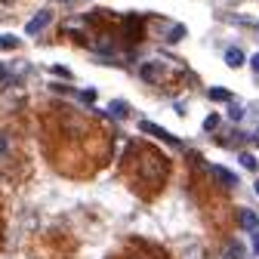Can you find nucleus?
<instances>
[{"label": "nucleus", "mask_w": 259, "mask_h": 259, "mask_svg": "<svg viewBox=\"0 0 259 259\" xmlns=\"http://www.w3.org/2000/svg\"><path fill=\"white\" fill-rule=\"evenodd\" d=\"M139 130H142V133H148V136H154V139H160V142H167L170 148H179V145H182L173 133H167L164 126H157V123H151V120H139Z\"/></svg>", "instance_id": "1"}, {"label": "nucleus", "mask_w": 259, "mask_h": 259, "mask_svg": "<svg viewBox=\"0 0 259 259\" xmlns=\"http://www.w3.org/2000/svg\"><path fill=\"white\" fill-rule=\"evenodd\" d=\"M50 22H53V13H50V10H40L34 19L28 22V28H25V31H28V37H37V34H40V31H44Z\"/></svg>", "instance_id": "2"}, {"label": "nucleus", "mask_w": 259, "mask_h": 259, "mask_svg": "<svg viewBox=\"0 0 259 259\" xmlns=\"http://www.w3.org/2000/svg\"><path fill=\"white\" fill-rule=\"evenodd\" d=\"M139 77H142V80H148V83L164 80V65H160V62H145L142 68H139Z\"/></svg>", "instance_id": "3"}, {"label": "nucleus", "mask_w": 259, "mask_h": 259, "mask_svg": "<svg viewBox=\"0 0 259 259\" xmlns=\"http://www.w3.org/2000/svg\"><path fill=\"white\" fill-rule=\"evenodd\" d=\"M210 173H213V176H216L225 188H235V185H238V176H235L232 170H225L222 164H213V167H210Z\"/></svg>", "instance_id": "4"}, {"label": "nucleus", "mask_w": 259, "mask_h": 259, "mask_svg": "<svg viewBox=\"0 0 259 259\" xmlns=\"http://www.w3.org/2000/svg\"><path fill=\"white\" fill-rule=\"evenodd\" d=\"M238 222H241V229H247L250 235H253V232H259V216H256L253 210H247V207L238 213Z\"/></svg>", "instance_id": "5"}, {"label": "nucleus", "mask_w": 259, "mask_h": 259, "mask_svg": "<svg viewBox=\"0 0 259 259\" xmlns=\"http://www.w3.org/2000/svg\"><path fill=\"white\" fill-rule=\"evenodd\" d=\"M247 59H244V53H241V47H229L225 50V65H229V68H241Z\"/></svg>", "instance_id": "6"}, {"label": "nucleus", "mask_w": 259, "mask_h": 259, "mask_svg": "<svg viewBox=\"0 0 259 259\" xmlns=\"http://www.w3.org/2000/svg\"><path fill=\"white\" fill-rule=\"evenodd\" d=\"M108 114H111V117H114V120H123V117H126V114H130V105H126V102H123V99H114V102H111V105H108Z\"/></svg>", "instance_id": "7"}, {"label": "nucleus", "mask_w": 259, "mask_h": 259, "mask_svg": "<svg viewBox=\"0 0 259 259\" xmlns=\"http://www.w3.org/2000/svg\"><path fill=\"white\" fill-rule=\"evenodd\" d=\"M225 259H247V247L241 241H232L229 247H225Z\"/></svg>", "instance_id": "8"}, {"label": "nucleus", "mask_w": 259, "mask_h": 259, "mask_svg": "<svg viewBox=\"0 0 259 259\" xmlns=\"http://www.w3.org/2000/svg\"><path fill=\"white\" fill-rule=\"evenodd\" d=\"M210 99H216V102H232V90H225V87H210Z\"/></svg>", "instance_id": "9"}, {"label": "nucleus", "mask_w": 259, "mask_h": 259, "mask_svg": "<svg viewBox=\"0 0 259 259\" xmlns=\"http://www.w3.org/2000/svg\"><path fill=\"white\" fill-rule=\"evenodd\" d=\"M182 37H185V28H182V25H173L170 34H167V44H179Z\"/></svg>", "instance_id": "10"}, {"label": "nucleus", "mask_w": 259, "mask_h": 259, "mask_svg": "<svg viewBox=\"0 0 259 259\" xmlns=\"http://www.w3.org/2000/svg\"><path fill=\"white\" fill-rule=\"evenodd\" d=\"M219 123H222V117H219V114H207V120H204V130H207V133H216V130H219Z\"/></svg>", "instance_id": "11"}, {"label": "nucleus", "mask_w": 259, "mask_h": 259, "mask_svg": "<svg viewBox=\"0 0 259 259\" xmlns=\"http://www.w3.org/2000/svg\"><path fill=\"white\" fill-rule=\"evenodd\" d=\"M238 160H241V167H247V170H256V167H259V164H256V157H253V154H247V151H241V154H238Z\"/></svg>", "instance_id": "12"}, {"label": "nucleus", "mask_w": 259, "mask_h": 259, "mask_svg": "<svg viewBox=\"0 0 259 259\" xmlns=\"http://www.w3.org/2000/svg\"><path fill=\"white\" fill-rule=\"evenodd\" d=\"M229 117L238 123V120L244 117V105H238V102H229Z\"/></svg>", "instance_id": "13"}, {"label": "nucleus", "mask_w": 259, "mask_h": 259, "mask_svg": "<svg viewBox=\"0 0 259 259\" xmlns=\"http://www.w3.org/2000/svg\"><path fill=\"white\" fill-rule=\"evenodd\" d=\"M22 40L19 37H13V34H4V37H0V47H7V50H16Z\"/></svg>", "instance_id": "14"}, {"label": "nucleus", "mask_w": 259, "mask_h": 259, "mask_svg": "<svg viewBox=\"0 0 259 259\" xmlns=\"http://www.w3.org/2000/svg\"><path fill=\"white\" fill-rule=\"evenodd\" d=\"M53 74H59V77H65V80H68V77H71V71H68V68H65V65H53Z\"/></svg>", "instance_id": "15"}, {"label": "nucleus", "mask_w": 259, "mask_h": 259, "mask_svg": "<svg viewBox=\"0 0 259 259\" xmlns=\"http://www.w3.org/2000/svg\"><path fill=\"white\" fill-rule=\"evenodd\" d=\"M185 259H204V250L201 247H191V253H185Z\"/></svg>", "instance_id": "16"}, {"label": "nucleus", "mask_w": 259, "mask_h": 259, "mask_svg": "<svg viewBox=\"0 0 259 259\" xmlns=\"http://www.w3.org/2000/svg\"><path fill=\"white\" fill-rule=\"evenodd\" d=\"M250 241H253V253L259 256V232H253V238H250Z\"/></svg>", "instance_id": "17"}, {"label": "nucleus", "mask_w": 259, "mask_h": 259, "mask_svg": "<svg viewBox=\"0 0 259 259\" xmlns=\"http://www.w3.org/2000/svg\"><path fill=\"white\" fill-rule=\"evenodd\" d=\"M250 68H253V71H256V74H259V53H256V56H253V59H250Z\"/></svg>", "instance_id": "18"}, {"label": "nucleus", "mask_w": 259, "mask_h": 259, "mask_svg": "<svg viewBox=\"0 0 259 259\" xmlns=\"http://www.w3.org/2000/svg\"><path fill=\"white\" fill-rule=\"evenodd\" d=\"M0 154H7V133H0Z\"/></svg>", "instance_id": "19"}, {"label": "nucleus", "mask_w": 259, "mask_h": 259, "mask_svg": "<svg viewBox=\"0 0 259 259\" xmlns=\"http://www.w3.org/2000/svg\"><path fill=\"white\" fill-rule=\"evenodd\" d=\"M10 77V71H7V65H0V80H7Z\"/></svg>", "instance_id": "20"}, {"label": "nucleus", "mask_w": 259, "mask_h": 259, "mask_svg": "<svg viewBox=\"0 0 259 259\" xmlns=\"http://www.w3.org/2000/svg\"><path fill=\"white\" fill-rule=\"evenodd\" d=\"M253 191H256V194H259V179H256V185H253Z\"/></svg>", "instance_id": "21"}, {"label": "nucleus", "mask_w": 259, "mask_h": 259, "mask_svg": "<svg viewBox=\"0 0 259 259\" xmlns=\"http://www.w3.org/2000/svg\"><path fill=\"white\" fill-rule=\"evenodd\" d=\"M0 4H10V0H0Z\"/></svg>", "instance_id": "22"}]
</instances>
